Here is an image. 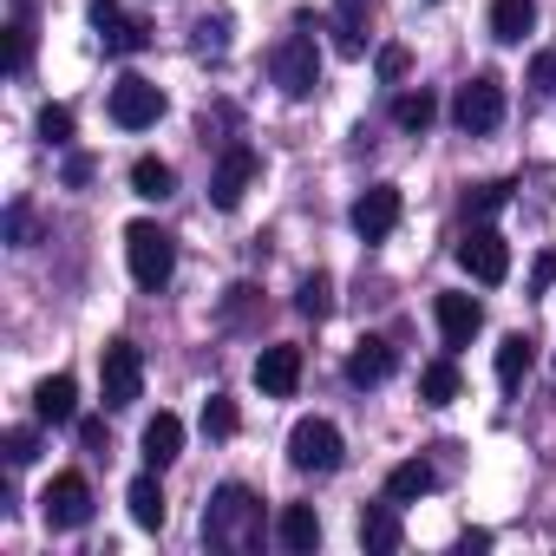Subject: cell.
Wrapping results in <instances>:
<instances>
[{
  "label": "cell",
  "mask_w": 556,
  "mask_h": 556,
  "mask_svg": "<svg viewBox=\"0 0 556 556\" xmlns=\"http://www.w3.org/2000/svg\"><path fill=\"white\" fill-rule=\"evenodd\" d=\"M458 268L471 275V282L497 289L504 275H510V249H504V236H497V229H471V236L458 242Z\"/></svg>",
  "instance_id": "9"
},
{
  "label": "cell",
  "mask_w": 556,
  "mask_h": 556,
  "mask_svg": "<svg viewBox=\"0 0 556 556\" xmlns=\"http://www.w3.org/2000/svg\"><path fill=\"white\" fill-rule=\"evenodd\" d=\"M255 170H262V164H255V151H249V144H229V151H223V164H216V177H210V203H216V210H236V203L249 197Z\"/></svg>",
  "instance_id": "12"
},
{
  "label": "cell",
  "mask_w": 556,
  "mask_h": 556,
  "mask_svg": "<svg viewBox=\"0 0 556 556\" xmlns=\"http://www.w3.org/2000/svg\"><path fill=\"white\" fill-rule=\"evenodd\" d=\"M452 118H458V131H471V138L497 131V125H504V86H497V73H478L471 86H458Z\"/></svg>",
  "instance_id": "4"
},
{
  "label": "cell",
  "mask_w": 556,
  "mask_h": 556,
  "mask_svg": "<svg viewBox=\"0 0 556 556\" xmlns=\"http://www.w3.org/2000/svg\"><path fill=\"white\" fill-rule=\"evenodd\" d=\"M92 177V157H66V184H86Z\"/></svg>",
  "instance_id": "39"
},
{
  "label": "cell",
  "mask_w": 556,
  "mask_h": 556,
  "mask_svg": "<svg viewBox=\"0 0 556 556\" xmlns=\"http://www.w3.org/2000/svg\"><path fill=\"white\" fill-rule=\"evenodd\" d=\"M530 367H536V341H530V334H504V341H497V387L517 393Z\"/></svg>",
  "instance_id": "19"
},
{
  "label": "cell",
  "mask_w": 556,
  "mask_h": 556,
  "mask_svg": "<svg viewBox=\"0 0 556 556\" xmlns=\"http://www.w3.org/2000/svg\"><path fill=\"white\" fill-rule=\"evenodd\" d=\"M164 118V92L151 86V79H118L112 86V125L118 131H144V125H157Z\"/></svg>",
  "instance_id": "10"
},
{
  "label": "cell",
  "mask_w": 556,
  "mask_h": 556,
  "mask_svg": "<svg viewBox=\"0 0 556 556\" xmlns=\"http://www.w3.org/2000/svg\"><path fill=\"white\" fill-rule=\"evenodd\" d=\"M40 138L47 144H73V112L66 105H40Z\"/></svg>",
  "instance_id": "30"
},
{
  "label": "cell",
  "mask_w": 556,
  "mask_h": 556,
  "mask_svg": "<svg viewBox=\"0 0 556 556\" xmlns=\"http://www.w3.org/2000/svg\"><path fill=\"white\" fill-rule=\"evenodd\" d=\"M530 27H536V8H530V0H491V34H497L504 47H517Z\"/></svg>",
  "instance_id": "23"
},
{
  "label": "cell",
  "mask_w": 556,
  "mask_h": 556,
  "mask_svg": "<svg viewBox=\"0 0 556 556\" xmlns=\"http://www.w3.org/2000/svg\"><path fill=\"white\" fill-rule=\"evenodd\" d=\"M549 282H556V249H543L536 268H530V289H549Z\"/></svg>",
  "instance_id": "37"
},
{
  "label": "cell",
  "mask_w": 556,
  "mask_h": 556,
  "mask_svg": "<svg viewBox=\"0 0 556 556\" xmlns=\"http://www.w3.org/2000/svg\"><path fill=\"white\" fill-rule=\"evenodd\" d=\"M92 34H99V47L112 53V60H131V53H144L151 47V27L144 21H131L125 8H112V0H92Z\"/></svg>",
  "instance_id": "6"
},
{
  "label": "cell",
  "mask_w": 556,
  "mask_h": 556,
  "mask_svg": "<svg viewBox=\"0 0 556 556\" xmlns=\"http://www.w3.org/2000/svg\"><path fill=\"white\" fill-rule=\"evenodd\" d=\"M99 387H105V406H131L144 393V354L131 341H105L99 354Z\"/></svg>",
  "instance_id": "5"
},
{
  "label": "cell",
  "mask_w": 556,
  "mask_h": 556,
  "mask_svg": "<svg viewBox=\"0 0 556 556\" xmlns=\"http://www.w3.org/2000/svg\"><path fill=\"white\" fill-rule=\"evenodd\" d=\"M203 426H210L216 439H229V432H236V406H229V400H210V406H203Z\"/></svg>",
  "instance_id": "31"
},
{
  "label": "cell",
  "mask_w": 556,
  "mask_h": 556,
  "mask_svg": "<svg viewBox=\"0 0 556 556\" xmlns=\"http://www.w3.org/2000/svg\"><path fill=\"white\" fill-rule=\"evenodd\" d=\"M275 536H282V549L308 556V549L321 543V517H315V504H282V517H275Z\"/></svg>",
  "instance_id": "17"
},
{
  "label": "cell",
  "mask_w": 556,
  "mask_h": 556,
  "mask_svg": "<svg viewBox=\"0 0 556 556\" xmlns=\"http://www.w3.org/2000/svg\"><path fill=\"white\" fill-rule=\"evenodd\" d=\"M34 452H40V439H34L27 426H14V432H8V465H27Z\"/></svg>",
  "instance_id": "34"
},
{
  "label": "cell",
  "mask_w": 556,
  "mask_h": 556,
  "mask_svg": "<svg viewBox=\"0 0 556 556\" xmlns=\"http://www.w3.org/2000/svg\"><path fill=\"white\" fill-rule=\"evenodd\" d=\"M361 543H367L374 556H393V549H400V517H393V504H367V510H361Z\"/></svg>",
  "instance_id": "22"
},
{
  "label": "cell",
  "mask_w": 556,
  "mask_h": 556,
  "mask_svg": "<svg viewBox=\"0 0 556 556\" xmlns=\"http://www.w3.org/2000/svg\"><path fill=\"white\" fill-rule=\"evenodd\" d=\"M380 79H406V47H387L380 53Z\"/></svg>",
  "instance_id": "38"
},
{
  "label": "cell",
  "mask_w": 556,
  "mask_h": 556,
  "mask_svg": "<svg viewBox=\"0 0 556 556\" xmlns=\"http://www.w3.org/2000/svg\"><path fill=\"white\" fill-rule=\"evenodd\" d=\"M432 484H439V471H432L426 458H406V465L387 471V497H393V504H413V497H426Z\"/></svg>",
  "instance_id": "21"
},
{
  "label": "cell",
  "mask_w": 556,
  "mask_h": 556,
  "mask_svg": "<svg viewBox=\"0 0 556 556\" xmlns=\"http://www.w3.org/2000/svg\"><path fill=\"white\" fill-rule=\"evenodd\" d=\"M177 452H184V419H177V413H157V419L144 426V465L164 471V465H177Z\"/></svg>",
  "instance_id": "18"
},
{
  "label": "cell",
  "mask_w": 556,
  "mask_h": 556,
  "mask_svg": "<svg viewBox=\"0 0 556 556\" xmlns=\"http://www.w3.org/2000/svg\"><path fill=\"white\" fill-rule=\"evenodd\" d=\"M478 328H484V308L471 295H439V334H445V348H471Z\"/></svg>",
  "instance_id": "15"
},
{
  "label": "cell",
  "mask_w": 556,
  "mask_h": 556,
  "mask_svg": "<svg viewBox=\"0 0 556 556\" xmlns=\"http://www.w3.org/2000/svg\"><path fill=\"white\" fill-rule=\"evenodd\" d=\"M8 236H14V249H27V242H34V210H27V203H14V210H8Z\"/></svg>",
  "instance_id": "33"
},
{
  "label": "cell",
  "mask_w": 556,
  "mask_h": 556,
  "mask_svg": "<svg viewBox=\"0 0 556 556\" xmlns=\"http://www.w3.org/2000/svg\"><path fill=\"white\" fill-rule=\"evenodd\" d=\"M255 536H262V504H255V491H249V484H223V491L210 497V510H203V543H210V549H255Z\"/></svg>",
  "instance_id": "1"
},
{
  "label": "cell",
  "mask_w": 556,
  "mask_h": 556,
  "mask_svg": "<svg viewBox=\"0 0 556 556\" xmlns=\"http://www.w3.org/2000/svg\"><path fill=\"white\" fill-rule=\"evenodd\" d=\"M419 393H426V406H452V400H458V367H452V361H432V367L419 374Z\"/></svg>",
  "instance_id": "28"
},
{
  "label": "cell",
  "mask_w": 556,
  "mask_h": 556,
  "mask_svg": "<svg viewBox=\"0 0 556 556\" xmlns=\"http://www.w3.org/2000/svg\"><path fill=\"white\" fill-rule=\"evenodd\" d=\"M255 387H262L268 400H295V387H302V348H289V341L262 348V354H255Z\"/></svg>",
  "instance_id": "11"
},
{
  "label": "cell",
  "mask_w": 556,
  "mask_h": 556,
  "mask_svg": "<svg viewBox=\"0 0 556 556\" xmlns=\"http://www.w3.org/2000/svg\"><path fill=\"white\" fill-rule=\"evenodd\" d=\"M131 190H138L144 203H164V197L177 190V170H170L164 157H138V164H131Z\"/></svg>",
  "instance_id": "24"
},
{
  "label": "cell",
  "mask_w": 556,
  "mask_h": 556,
  "mask_svg": "<svg viewBox=\"0 0 556 556\" xmlns=\"http://www.w3.org/2000/svg\"><path fill=\"white\" fill-rule=\"evenodd\" d=\"M465 203H471L478 216H491V210H504V184H478V190H471Z\"/></svg>",
  "instance_id": "35"
},
{
  "label": "cell",
  "mask_w": 556,
  "mask_h": 556,
  "mask_svg": "<svg viewBox=\"0 0 556 556\" xmlns=\"http://www.w3.org/2000/svg\"><path fill=\"white\" fill-rule=\"evenodd\" d=\"M275 86H282L289 99H308L321 86V47H315V34H289L282 47H275Z\"/></svg>",
  "instance_id": "3"
},
{
  "label": "cell",
  "mask_w": 556,
  "mask_h": 556,
  "mask_svg": "<svg viewBox=\"0 0 556 556\" xmlns=\"http://www.w3.org/2000/svg\"><path fill=\"white\" fill-rule=\"evenodd\" d=\"M27 60H34V14H27V8H14V27H8V73L21 79V73H27Z\"/></svg>",
  "instance_id": "27"
},
{
  "label": "cell",
  "mask_w": 556,
  "mask_h": 556,
  "mask_svg": "<svg viewBox=\"0 0 556 556\" xmlns=\"http://www.w3.org/2000/svg\"><path fill=\"white\" fill-rule=\"evenodd\" d=\"M387 374H393V348H387L380 334H361L354 354H348V380H354V387H380Z\"/></svg>",
  "instance_id": "16"
},
{
  "label": "cell",
  "mask_w": 556,
  "mask_h": 556,
  "mask_svg": "<svg viewBox=\"0 0 556 556\" xmlns=\"http://www.w3.org/2000/svg\"><path fill=\"white\" fill-rule=\"evenodd\" d=\"M197 47H203V53H210V47L223 53V47H229V21H223V14H216V21H197Z\"/></svg>",
  "instance_id": "32"
},
{
  "label": "cell",
  "mask_w": 556,
  "mask_h": 556,
  "mask_svg": "<svg viewBox=\"0 0 556 556\" xmlns=\"http://www.w3.org/2000/svg\"><path fill=\"white\" fill-rule=\"evenodd\" d=\"M295 308H302L308 321H328V315H334V282H328V275H308L302 295H295Z\"/></svg>",
  "instance_id": "29"
},
{
  "label": "cell",
  "mask_w": 556,
  "mask_h": 556,
  "mask_svg": "<svg viewBox=\"0 0 556 556\" xmlns=\"http://www.w3.org/2000/svg\"><path fill=\"white\" fill-rule=\"evenodd\" d=\"M393 223H400V190H393V184H374V190L354 203V229H361V242L393 236Z\"/></svg>",
  "instance_id": "13"
},
{
  "label": "cell",
  "mask_w": 556,
  "mask_h": 556,
  "mask_svg": "<svg viewBox=\"0 0 556 556\" xmlns=\"http://www.w3.org/2000/svg\"><path fill=\"white\" fill-rule=\"evenodd\" d=\"M125 504H131V523L138 530H164V484H157V471H144V478H131V491H125Z\"/></svg>",
  "instance_id": "20"
},
{
  "label": "cell",
  "mask_w": 556,
  "mask_h": 556,
  "mask_svg": "<svg viewBox=\"0 0 556 556\" xmlns=\"http://www.w3.org/2000/svg\"><path fill=\"white\" fill-rule=\"evenodd\" d=\"M40 517H47L53 530H79V523L92 517V484H86L79 471H60V478L40 491Z\"/></svg>",
  "instance_id": "8"
},
{
  "label": "cell",
  "mask_w": 556,
  "mask_h": 556,
  "mask_svg": "<svg viewBox=\"0 0 556 556\" xmlns=\"http://www.w3.org/2000/svg\"><path fill=\"white\" fill-rule=\"evenodd\" d=\"M125 262H131V282L138 289H164L170 268H177V242L157 223H131L125 229Z\"/></svg>",
  "instance_id": "2"
},
{
  "label": "cell",
  "mask_w": 556,
  "mask_h": 556,
  "mask_svg": "<svg viewBox=\"0 0 556 556\" xmlns=\"http://www.w3.org/2000/svg\"><path fill=\"white\" fill-rule=\"evenodd\" d=\"M432 118H439V99H432L426 86H419V92H400V105H393V125H400V131H426Z\"/></svg>",
  "instance_id": "26"
},
{
  "label": "cell",
  "mask_w": 556,
  "mask_h": 556,
  "mask_svg": "<svg viewBox=\"0 0 556 556\" xmlns=\"http://www.w3.org/2000/svg\"><path fill=\"white\" fill-rule=\"evenodd\" d=\"M361 8H367V0H341V14H334V47H341L348 60L367 53V21H361Z\"/></svg>",
  "instance_id": "25"
},
{
  "label": "cell",
  "mask_w": 556,
  "mask_h": 556,
  "mask_svg": "<svg viewBox=\"0 0 556 556\" xmlns=\"http://www.w3.org/2000/svg\"><path fill=\"white\" fill-rule=\"evenodd\" d=\"M530 86H536V92H556V53H536V60H530Z\"/></svg>",
  "instance_id": "36"
},
{
  "label": "cell",
  "mask_w": 556,
  "mask_h": 556,
  "mask_svg": "<svg viewBox=\"0 0 556 556\" xmlns=\"http://www.w3.org/2000/svg\"><path fill=\"white\" fill-rule=\"evenodd\" d=\"M34 413H40L47 426H73V419H79V380H73V374L40 380V387H34Z\"/></svg>",
  "instance_id": "14"
},
{
  "label": "cell",
  "mask_w": 556,
  "mask_h": 556,
  "mask_svg": "<svg viewBox=\"0 0 556 556\" xmlns=\"http://www.w3.org/2000/svg\"><path fill=\"white\" fill-rule=\"evenodd\" d=\"M289 465L295 471H334L341 465V432L328 419H295L289 432Z\"/></svg>",
  "instance_id": "7"
}]
</instances>
